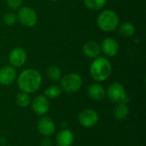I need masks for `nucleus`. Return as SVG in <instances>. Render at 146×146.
<instances>
[{
    "instance_id": "obj_1",
    "label": "nucleus",
    "mask_w": 146,
    "mask_h": 146,
    "mask_svg": "<svg viewBox=\"0 0 146 146\" xmlns=\"http://www.w3.org/2000/svg\"><path fill=\"white\" fill-rule=\"evenodd\" d=\"M41 74L34 68L24 69L17 77V85L21 92L31 94L38 91L42 86Z\"/></svg>"
},
{
    "instance_id": "obj_2",
    "label": "nucleus",
    "mask_w": 146,
    "mask_h": 146,
    "mask_svg": "<svg viewBox=\"0 0 146 146\" xmlns=\"http://www.w3.org/2000/svg\"><path fill=\"white\" fill-rule=\"evenodd\" d=\"M89 70L91 77L97 82H102L108 80L113 71L110 62L107 58L100 56L94 58L90 65Z\"/></svg>"
},
{
    "instance_id": "obj_3",
    "label": "nucleus",
    "mask_w": 146,
    "mask_h": 146,
    "mask_svg": "<svg viewBox=\"0 0 146 146\" xmlns=\"http://www.w3.org/2000/svg\"><path fill=\"white\" fill-rule=\"evenodd\" d=\"M120 22L119 15L116 12L111 9H105L102 11L97 19V25L98 28L104 32L115 31Z\"/></svg>"
},
{
    "instance_id": "obj_4",
    "label": "nucleus",
    "mask_w": 146,
    "mask_h": 146,
    "mask_svg": "<svg viewBox=\"0 0 146 146\" xmlns=\"http://www.w3.org/2000/svg\"><path fill=\"white\" fill-rule=\"evenodd\" d=\"M106 96L114 104H127L129 102V97L126 92L125 87L119 82L111 83L107 90Z\"/></svg>"
},
{
    "instance_id": "obj_5",
    "label": "nucleus",
    "mask_w": 146,
    "mask_h": 146,
    "mask_svg": "<svg viewBox=\"0 0 146 146\" xmlns=\"http://www.w3.org/2000/svg\"><path fill=\"white\" fill-rule=\"evenodd\" d=\"M60 87L62 91L67 93H74L78 92L82 86V78L79 74L69 73L62 77Z\"/></svg>"
},
{
    "instance_id": "obj_6",
    "label": "nucleus",
    "mask_w": 146,
    "mask_h": 146,
    "mask_svg": "<svg viewBox=\"0 0 146 146\" xmlns=\"http://www.w3.org/2000/svg\"><path fill=\"white\" fill-rule=\"evenodd\" d=\"M16 17L17 21L27 27H33L38 22V15L36 11L29 6L21 7L17 12Z\"/></svg>"
},
{
    "instance_id": "obj_7",
    "label": "nucleus",
    "mask_w": 146,
    "mask_h": 146,
    "mask_svg": "<svg viewBox=\"0 0 146 146\" xmlns=\"http://www.w3.org/2000/svg\"><path fill=\"white\" fill-rule=\"evenodd\" d=\"M99 121V115L98 112L92 109H86L80 112L78 115V121L80 126L86 128H91L95 127Z\"/></svg>"
},
{
    "instance_id": "obj_8",
    "label": "nucleus",
    "mask_w": 146,
    "mask_h": 146,
    "mask_svg": "<svg viewBox=\"0 0 146 146\" xmlns=\"http://www.w3.org/2000/svg\"><path fill=\"white\" fill-rule=\"evenodd\" d=\"M50 101L44 95H38L32 101V109L39 116L46 115L50 110Z\"/></svg>"
},
{
    "instance_id": "obj_9",
    "label": "nucleus",
    "mask_w": 146,
    "mask_h": 146,
    "mask_svg": "<svg viewBox=\"0 0 146 146\" xmlns=\"http://www.w3.org/2000/svg\"><path fill=\"white\" fill-rule=\"evenodd\" d=\"M37 129L42 136L45 138H49L55 133L56 125L50 117L44 115L38 121Z\"/></svg>"
},
{
    "instance_id": "obj_10",
    "label": "nucleus",
    "mask_w": 146,
    "mask_h": 146,
    "mask_svg": "<svg viewBox=\"0 0 146 146\" xmlns=\"http://www.w3.org/2000/svg\"><path fill=\"white\" fill-rule=\"evenodd\" d=\"M27 59V52L25 51L24 49L21 47L14 48L9 55V63L14 68L22 67L26 63Z\"/></svg>"
},
{
    "instance_id": "obj_11",
    "label": "nucleus",
    "mask_w": 146,
    "mask_h": 146,
    "mask_svg": "<svg viewBox=\"0 0 146 146\" xmlns=\"http://www.w3.org/2000/svg\"><path fill=\"white\" fill-rule=\"evenodd\" d=\"M17 79L15 68L11 65H5L0 68V85L8 86L12 85Z\"/></svg>"
},
{
    "instance_id": "obj_12",
    "label": "nucleus",
    "mask_w": 146,
    "mask_h": 146,
    "mask_svg": "<svg viewBox=\"0 0 146 146\" xmlns=\"http://www.w3.org/2000/svg\"><path fill=\"white\" fill-rule=\"evenodd\" d=\"M101 51L107 56L114 57L115 56L120 50V45L118 42L113 38H105L100 45Z\"/></svg>"
},
{
    "instance_id": "obj_13",
    "label": "nucleus",
    "mask_w": 146,
    "mask_h": 146,
    "mask_svg": "<svg viewBox=\"0 0 146 146\" xmlns=\"http://www.w3.org/2000/svg\"><path fill=\"white\" fill-rule=\"evenodd\" d=\"M89 97L94 101H102L106 97V90L99 83H93L87 89Z\"/></svg>"
},
{
    "instance_id": "obj_14",
    "label": "nucleus",
    "mask_w": 146,
    "mask_h": 146,
    "mask_svg": "<svg viewBox=\"0 0 146 146\" xmlns=\"http://www.w3.org/2000/svg\"><path fill=\"white\" fill-rule=\"evenodd\" d=\"M82 52L83 54L89 57V58H96L100 56L101 53V48L98 43L96 41L91 40L87 41L82 47Z\"/></svg>"
},
{
    "instance_id": "obj_15",
    "label": "nucleus",
    "mask_w": 146,
    "mask_h": 146,
    "mask_svg": "<svg viewBox=\"0 0 146 146\" xmlns=\"http://www.w3.org/2000/svg\"><path fill=\"white\" fill-rule=\"evenodd\" d=\"M74 141V133L69 129H63L56 135V144L58 146H71Z\"/></svg>"
},
{
    "instance_id": "obj_16",
    "label": "nucleus",
    "mask_w": 146,
    "mask_h": 146,
    "mask_svg": "<svg viewBox=\"0 0 146 146\" xmlns=\"http://www.w3.org/2000/svg\"><path fill=\"white\" fill-rule=\"evenodd\" d=\"M129 109L127 104H117L113 110V115L118 121H124L127 118Z\"/></svg>"
},
{
    "instance_id": "obj_17",
    "label": "nucleus",
    "mask_w": 146,
    "mask_h": 146,
    "mask_svg": "<svg viewBox=\"0 0 146 146\" xmlns=\"http://www.w3.org/2000/svg\"><path fill=\"white\" fill-rule=\"evenodd\" d=\"M135 31H136V28H135L134 24H133L132 22H129V21L122 23L119 27V32H120L121 35L123 37H126V38L133 36L134 34Z\"/></svg>"
},
{
    "instance_id": "obj_18",
    "label": "nucleus",
    "mask_w": 146,
    "mask_h": 146,
    "mask_svg": "<svg viewBox=\"0 0 146 146\" xmlns=\"http://www.w3.org/2000/svg\"><path fill=\"white\" fill-rule=\"evenodd\" d=\"M46 74L48 78L52 81H59L62 79V70L56 65H51L47 68Z\"/></svg>"
},
{
    "instance_id": "obj_19",
    "label": "nucleus",
    "mask_w": 146,
    "mask_h": 146,
    "mask_svg": "<svg viewBox=\"0 0 146 146\" xmlns=\"http://www.w3.org/2000/svg\"><path fill=\"white\" fill-rule=\"evenodd\" d=\"M62 89L56 85H51L44 90V96L48 99H56L62 94Z\"/></svg>"
},
{
    "instance_id": "obj_20",
    "label": "nucleus",
    "mask_w": 146,
    "mask_h": 146,
    "mask_svg": "<svg viewBox=\"0 0 146 146\" xmlns=\"http://www.w3.org/2000/svg\"><path fill=\"white\" fill-rule=\"evenodd\" d=\"M107 0H83L86 9L90 10H99L106 4Z\"/></svg>"
},
{
    "instance_id": "obj_21",
    "label": "nucleus",
    "mask_w": 146,
    "mask_h": 146,
    "mask_svg": "<svg viewBox=\"0 0 146 146\" xmlns=\"http://www.w3.org/2000/svg\"><path fill=\"white\" fill-rule=\"evenodd\" d=\"M15 103L20 108H27L31 103V98L28 93L21 92L15 97Z\"/></svg>"
},
{
    "instance_id": "obj_22",
    "label": "nucleus",
    "mask_w": 146,
    "mask_h": 146,
    "mask_svg": "<svg viewBox=\"0 0 146 146\" xmlns=\"http://www.w3.org/2000/svg\"><path fill=\"white\" fill-rule=\"evenodd\" d=\"M3 21L6 25L13 26L15 24V22L17 21V17H16L15 14H14L12 12H7L4 14V15L3 17Z\"/></svg>"
},
{
    "instance_id": "obj_23",
    "label": "nucleus",
    "mask_w": 146,
    "mask_h": 146,
    "mask_svg": "<svg viewBox=\"0 0 146 146\" xmlns=\"http://www.w3.org/2000/svg\"><path fill=\"white\" fill-rule=\"evenodd\" d=\"M23 0H6L7 5L11 9H19L22 5Z\"/></svg>"
},
{
    "instance_id": "obj_24",
    "label": "nucleus",
    "mask_w": 146,
    "mask_h": 146,
    "mask_svg": "<svg viewBox=\"0 0 146 146\" xmlns=\"http://www.w3.org/2000/svg\"><path fill=\"white\" fill-rule=\"evenodd\" d=\"M40 146H52V142H51V140L50 139L46 138L45 139L42 140Z\"/></svg>"
},
{
    "instance_id": "obj_25",
    "label": "nucleus",
    "mask_w": 146,
    "mask_h": 146,
    "mask_svg": "<svg viewBox=\"0 0 146 146\" xmlns=\"http://www.w3.org/2000/svg\"><path fill=\"white\" fill-rule=\"evenodd\" d=\"M51 1H54V2H56V1H59V0H51Z\"/></svg>"
},
{
    "instance_id": "obj_26",
    "label": "nucleus",
    "mask_w": 146,
    "mask_h": 146,
    "mask_svg": "<svg viewBox=\"0 0 146 146\" xmlns=\"http://www.w3.org/2000/svg\"><path fill=\"white\" fill-rule=\"evenodd\" d=\"M1 146H6V145H1Z\"/></svg>"
}]
</instances>
